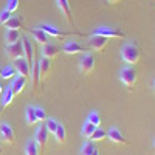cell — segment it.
Instances as JSON below:
<instances>
[{
  "label": "cell",
  "instance_id": "40",
  "mask_svg": "<svg viewBox=\"0 0 155 155\" xmlns=\"http://www.w3.org/2000/svg\"><path fill=\"white\" fill-rule=\"evenodd\" d=\"M2 152H3V150H2V147H0V153H2Z\"/></svg>",
  "mask_w": 155,
  "mask_h": 155
},
{
  "label": "cell",
  "instance_id": "21",
  "mask_svg": "<svg viewBox=\"0 0 155 155\" xmlns=\"http://www.w3.org/2000/svg\"><path fill=\"white\" fill-rule=\"evenodd\" d=\"M54 137H56V141H58L59 144H65V141H67V132H65V127H64L61 123H58Z\"/></svg>",
  "mask_w": 155,
  "mask_h": 155
},
{
  "label": "cell",
  "instance_id": "35",
  "mask_svg": "<svg viewBox=\"0 0 155 155\" xmlns=\"http://www.w3.org/2000/svg\"><path fill=\"white\" fill-rule=\"evenodd\" d=\"M106 2H107V3H110V5H115V3H118L120 0H106Z\"/></svg>",
  "mask_w": 155,
  "mask_h": 155
},
{
  "label": "cell",
  "instance_id": "29",
  "mask_svg": "<svg viewBox=\"0 0 155 155\" xmlns=\"http://www.w3.org/2000/svg\"><path fill=\"white\" fill-rule=\"evenodd\" d=\"M87 123L99 127V124H101V116H99V113H98V112H90V115L87 116Z\"/></svg>",
  "mask_w": 155,
  "mask_h": 155
},
{
  "label": "cell",
  "instance_id": "30",
  "mask_svg": "<svg viewBox=\"0 0 155 155\" xmlns=\"http://www.w3.org/2000/svg\"><path fill=\"white\" fill-rule=\"evenodd\" d=\"M45 127H47L48 134H53V135H54V132H56V127H58V121H54L53 118H47Z\"/></svg>",
  "mask_w": 155,
  "mask_h": 155
},
{
  "label": "cell",
  "instance_id": "37",
  "mask_svg": "<svg viewBox=\"0 0 155 155\" xmlns=\"http://www.w3.org/2000/svg\"><path fill=\"white\" fill-rule=\"evenodd\" d=\"M2 92H3V90H2V85H0V93H2Z\"/></svg>",
  "mask_w": 155,
  "mask_h": 155
},
{
  "label": "cell",
  "instance_id": "4",
  "mask_svg": "<svg viewBox=\"0 0 155 155\" xmlns=\"http://www.w3.org/2000/svg\"><path fill=\"white\" fill-rule=\"evenodd\" d=\"M34 143L39 149V153H42L47 147V143H48V130H47V127L45 126H41L37 129V132H36V137H34Z\"/></svg>",
  "mask_w": 155,
  "mask_h": 155
},
{
  "label": "cell",
  "instance_id": "10",
  "mask_svg": "<svg viewBox=\"0 0 155 155\" xmlns=\"http://www.w3.org/2000/svg\"><path fill=\"white\" fill-rule=\"evenodd\" d=\"M107 42H109L107 37H102V36H92V37H90V41H88V45H90V48L95 50V51H102V50L106 48Z\"/></svg>",
  "mask_w": 155,
  "mask_h": 155
},
{
  "label": "cell",
  "instance_id": "1",
  "mask_svg": "<svg viewBox=\"0 0 155 155\" xmlns=\"http://www.w3.org/2000/svg\"><path fill=\"white\" fill-rule=\"evenodd\" d=\"M121 58L126 64H129V65H135V64L140 62L141 59V51L138 48V45L135 44H126L121 50Z\"/></svg>",
  "mask_w": 155,
  "mask_h": 155
},
{
  "label": "cell",
  "instance_id": "41",
  "mask_svg": "<svg viewBox=\"0 0 155 155\" xmlns=\"http://www.w3.org/2000/svg\"><path fill=\"white\" fill-rule=\"evenodd\" d=\"M153 149H155V141H153Z\"/></svg>",
  "mask_w": 155,
  "mask_h": 155
},
{
  "label": "cell",
  "instance_id": "39",
  "mask_svg": "<svg viewBox=\"0 0 155 155\" xmlns=\"http://www.w3.org/2000/svg\"><path fill=\"white\" fill-rule=\"evenodd\" d=\"M153 90H155V81H153Z\"/></svg>",
  "mask_w": 155,
  "mask_h": 155
},
{
  "label": "cell",
  "instance_id": "32",
  "mask_svg": "<svg viewBox=\"0 0 155 155\" xmlns=\"http://www.w3.org/2000/svg\"><path fill=\"white\" fill-rule=\"evenodd\" d=\"M33 109H34V113L37 116V121H47V112L42 107H33Z\"/></svg>",
  "mask_w": 155,
  "mask_h": 155
},
{
  "label": "cell",
  "instance_id": "5",
  "mask_svg": "<svg viewBox=\"0 0 155 155\" xmlns=\"http://www.w3.org/2000/svg\"><path fill=\"white\" fill-rule=\"evenodd\" d=\"M95 68V58L92 53H85L79 61V70L82 74H90Z\"/></svg>",
  "mask_w": 155,
  "mask_h": 155
},
{
  "label": "cell",
  "instance_id": "23",
  "mask_svg": "<svg viewBox=\"0 0 155 155\" xmlns=\"http://www.w3.org/2000/svg\"><path fill=\"white\" fill-rule=\"evenodd\" d=\"M5 27H6L8 30H19V28H22V19H20V17H16V16H12V17L6 22Z\"/></svg>",
  "mask_w": 155,
  "mask_h": 155
},
{
  "label": "cell",
  "instance_id": "36",
  "mask_svg": "<svg viewBox=\"0 0 155 155\" xmlns=\"http://www.w3.org/2000/svg\"><path fill=\"white\" fill-rule=\"evenodd\" d=\"M93 155H99V152H98V149H96V150L93 152Z\"/></svg>",
  "mask_w": 155,
  "mask_h": 155
},
{
  "label": "cell",
  "instance_id": "13",
  "mask_svg": "<svg viewBox=\"0 0 155 155\" xmlns=\"http://www.w3.org/2000/svg\"><path fill=\"white\" fill-rule=\"evenodd\" d=\"M22 45H23V58L27 59V62L33 64V59H34V50H33V45L30 42V39L28 37H23L22 39Z\"/></svg>",
  "mask_w": 155,
  "mask_h": 155
},
{
  "label": "cell",
  "instance_id": "19",
  "mask_svg": "<svg viewBox=\"0 0 155 155\" xmlns=\"http://www.w3.org/2000/svg\"><path fill=\"white\" fill-rule=\"evenodd\" d=\"M31 34H33V37H34V41H36L37 44H41V45H45V44H48V41H50V37H48L41 28H33V30H31Z\"/></svg>",
  "mask_w": 155,
  "mask_h": 155
},
{
  "label": "cell",
  "instance_id": "33",
  "mask_svg": "<svg viewBox=\"0 0 155 155\" xmlns=\"http://www.w3.org/2000/svg\"><path fill=\"white\" fill-rule=\"evenodd\" d=\"M11 14H12V12H9V11H6V9H3L2 12H0V25H6V22L12 17Z\"/></svg>",
  "mask_w": 155,
  "mask_h": 155
},
{
  "label": "cell",
  "instance_id": "14",
  "mask_svg": "<svg viewBox=\"0 0 155 155\" xmlns=\"http://www.w3.org/2000/svg\"><path fill=\"white\" fill-rule=\"evenodd\" d=\"M37 28H41L48 37H65L68 36V33L65 31H61L59 28H54V27H51V25H41V27H37Z\"/></svg>",
  "mask_w": 155,
  "mask_h": 155
},
{
  "label": "cell",
  "instance_id": "9",
  "mask_svg": "<svg viewBox=\"0 0 155 155\" xmlns=\"http://www.w3.org/2000/svg\"><path fill=\"white\" fill-rule=\"evenodd\" d=\"M62 51L65 54H78V53H85V50L84 47L79 44V42H76V41H68L64 44L62 47Z\"/></svg>",
  "mask_w": 155,
  "mask_h": 155
},
{
  "label": "cell",
  "instance_id": "28",
  "mask_svg": "<svg viewBox=\"0 0 155 155\" xmlns=\"http://www.w3.org/2000/svg\"><path fill=\"white\" fill-rule=\"evenodd\" d=\"M95 130H96V126H93V124H90V123L85 121V124H84V127H82V137H85V138L90 140V137L93 135Z\"/></svg>",
  "mask_w": 155,
  "mask_h": 155
},
{
  "label": "cell",
  "instance_id": "2",
  "mask_svg": "<svg viewBox=\"0 0 155 155\" xmlns=\"http://www.w3.org/2000/svg\"><path fill=\"white\" fill-rule=\"evenodd\" d=\"M120 79L126 87L132 88V87H135V84L138 81V73L134 67H124L120 73Z\"/></svg>",
  "mask_w": 155,
  "mask_h": 155
},
{
  "label": "cell",
  "instance_id": "16",
  "mask_svg": "<svg viewBox=\"0 0 155 155\" xmlns=\"http://www.w3.org/2000/svg\"><path fill=\"white\" fill-rule=\"evenodd\" d=\"M56 3H58V8L64 12V16H65V19L74 27V22H73V16H71V9H70V3H68V0H56Z\"/></svg>",
  "mask_w": 155,
  "mask_h": 155
},
{
  "label": "cell",
  "instance_id": "3",
  "mask_svg": "<svg viewBox=\"0 0 155 155\" xmlns=\"http://www.w3.org/2000/svg\"><path fill=\"white\" fill-rule=\"evenodd\" d=\"M92 36H102V37H107V39H124L126 34L116 28H110V27H101V28H96Z\"/></svg>",
  "mask_w": 155,
  "mask_h": 155
},
{
  "label": "cell",
  "instance_id": "18",
  "mask_svg": "<svg viewBox=\"0 0 155 155\" xmlns=\"http://www.w3.org/2000/svg\"><path fill=\"white\" fill-rule=\"evenodd\" d=\"M30 78H31V84H33V87L37 88L39 84H41V73H39V64H37V62H33V64H31Z\"/></svg>",
  "mask_w": 155,
  "mask_h": 155
},
{
  "label": "cell",
  "instance_id": "24",
  "mask_svg": "<svg viewBox=\"0 0 155 155\" xmlns=\"http://www.w3.org/2000/svg\"><path fill=\"white\" fill-rule=\"evenodd\" d=\"M14 92L11 90V87H8L6 90H5V93H3V99H2V104H3V107H8V106H11V102H12V99H14Z\"/></svg>",
  "mask_w": 155,
  "mask_h": 155
},
{
  "label": "cell",
  "instance_id": "20",
  "mask_svg": "<svg viewBox=\"0 0 155 155\" xmlns=\"http://www.w3.org/2000/svg\"><path fill=\"white\" fill-rule=\"evenodd\" d=\"M5 41L6 45H12V44H17L20 41V33L19 30H8L5 34Z\"/></svg>",
  "mask_w": 155,
  "mask_h": 155
},
{
  "label": "cell",
  "instance_id": "15",
  "mask_svg": "<svg viewBox=\"0 0 155 155\" xmlns=\"http://www.w3.org/2000/svg\"><path fill=\"white\" fill-rule=\"evenodd\" d=\"M42 54L47 59H54L59 54V47L54 45V44H51V42H48V44L42 45Z\"/></svg>",
  "mask_w": 155,
  "mask_h": 155
},
{
  "label": "cell",
  "instance_id": "22",
  "mask_svg": "<svg viewBox=\"0 0 155 155\" xmlns=\"http://www.w3.org/2000/svg\"><path fill=\"white\" fill-rule=\"evenodd\" d=\"M17 76V71L14 68V65H6L2 68V74H0V78H3V79H14V78Z\"/></svg>",
  "mask_w": 155,
  "mask_h": 155
},
{
  "label": "cell",
  "instance_id": "25",
  "mask_svg": "<svg viewBox=\"0 0 155 155\" xmlns=\"http://www.w3.org/2000/svg\"><path fill=\"white\" fill-rule=\"evenodd\" d=\"M25 118H27V124L28 126H34L37 123V116H36L33 107H28L27 109V112H25Z\"/></svg>",
  "mask_w": 155,
  "mask_h": 155
},
{
  "label": "cell",
  "instance_id": "6",
  "mask_svg": "<svg viewBox=\"0 0 155 155\" xmlns=\"http://www.w3.org/2000/svg\"><path fill=\"white\" fill-rule=\"evenodd\" d=\"M6 56L11 61H16L23 58V45L22 41H19L17 44H12V45H6Z\"/></svg>",
  "mask_w": 155,
  "mask_h": 155
},
{
  "label": "cell",
  "instance_id": "26",
  "mask_svg": "<svg viewBox=\"0 0 155 155\" xmlns=\"http://www.w3.org/2000/svg\"><path fill=\"white\" fill-rule=\"evenodd\" d=\"M96 150L95 144L92 143V141H87V143H84V146L81 147V152L79 155H93V152Z\"/></svg>",
  "mask_w": 155,
  "mask_h": 155
},
{
  "label": "cell",
  "instance_id": "34",
  "mask_svg": "<svg viewBox=\"0 0 155 155\" xmlns=\"http://www.w3.org/2000/svg\"><path fill=\"white\" fill-rule=\"evenodd\" d=\"M19 8V0H8V3H6V11L9 12H14L16 9Z\"/></svg>",
  "mask_w": 155,
  "mask_h": 155
},
{
  "label": "cell",
  "instance_id": "7",
  "mask_svg": "<svg viewBox=\"0 0 155 155\" xmlns=\"http://www.w3.org/2000/svg\"><path fill=\"white\" fill-rule=\"evenodd\" d=\"M0 135H2V140L6 144H14L16 134H14V130H12V127L9 124H6V123L0 124Z\"/></svg>",
  "mask_w": 155,
  "mask_h": 155
},
{
  "label": "cell",
  "instance_id": "27",
  "mask_svg": "<svg viewBox=\"0 0 155 155\" xmlns=\"http://www.w3.org/2000/svg\"><path fill=\"white\" fill-rule=\"evenodd\" d=\"M106 138H107V132L102 130V129H99V127H96V130L93 132V135L90 137L92 141H104Z\"/></svg>",
  "mask_w": 155,
  "mask_h": 155
},
{
  "label": "cell",
  "instance_id": "12",
  "mask_svg": "<svg viewBox=\"0 0 155 155\" xmlns=\"http://www.w3.org/2000/svg\"><path fill=\"white\" fill-rule=\"evenodd\" d=\"M27 79H28V78H23V76H19V74L12 79L11 90L14 92V95H20L25 90V87H27Z\"/></svg>",
  "mask_w": 155,
  "mask_h": 155
},
{
  "label": "cell",
  "instance_id": "38",
  "mask_svg": "<svg viewBox=\"0 0 155 155\" xmlns=\"http://www.w3.org/2000/svg\"><path fill=\"white\" fill-rule=\"evenodd\" d=\"M0 74H2V67H0Z\"/></svg>",
  "mask_w": 155,
  "mask_h": 155
},
{
  "label": "cell",
  "instance_id": "8",
  "mask_svg": "<svg viewBox=\"0 0 155 155\" xmlns=\"http://www.w3.org/2000/svg\"><path fill=\"white\" fill-rule=\"evenodd\" d=\"M14 68L17 71L19 76H23V78H30V71H31V65L27 62V59L25 58H20V59H16L14 61Z\"/></svg>",
  "mask_w": 155,
  "mask_h": 155
},
{
  "label": "cell",
  "instance_id": "17",
  "mask_svg": "<svg viewBox=\"0 0 155 155\" xmlns=\"http://www.w3.org/2000/svg\"><path fill=\"white\" fill-rule=\"evenodd\" d=\"M37 64H39V73H41V79H45V78H48V74L51 73V59L42 58Z\"/></svg>",
  "mask_w": 155,
  "mask_h": 155
},
{
  "label": "cell",
  "instance_id": "31",
  "mask_svg": "<svg viewBox=\"0 0 155 155\" xmlns=\"http://www.w3.org/2000/svg\"><path fill=\"white\" fill-rule=\"evenodd\" d=\"M25 152H27V155H39V149H37V146H36L34 141H28Z\"/></svg>",
  "mask_w": 155,
  "mask_h": 155
},
{
  "label": "cell",
  "instance_id": "11",
  "mask_svg": "<svg viewBox=\"0 0 155 155\" xmlns=\"http://www.w3.org/2000/svg\"><path fill=\"white\" fill-rule=\"evenodd\" d=\"M107 138L115 144H129V141L124 138V135L118 130L116 127H112L110 130L107 132Z\"/></svg>",
  "mask_w": 155,
  "mask_h": 155
}]
</instances>
